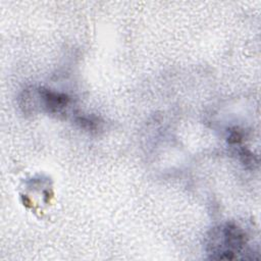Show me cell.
Wrapping results in <instances>:
<instances>
[{"instance_id":"6da1fadb","label":"cell","mask_w":261,"mask_h":261,"mask_svg":"<svg viewBox=\"0 0 261 261\" xmlns=\"http://www.w3.org/2000/svg\"><path fill=\"white\" fill-rule=\"evenodd\" d=\"M207 252L211 259H237L250 254L246 231L236 223L226 222L214 227L208 236Z\"/></svg>"}]
</instances>
